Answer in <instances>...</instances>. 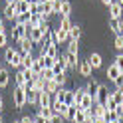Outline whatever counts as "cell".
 I'll list each match as a JSON object with an SVG mask.
<instances>
[{"mask_svg":"<svg viewBox=\"0 0 123 123\" xmlns=\"http://www.w3.org/2000/svg\"><path fill=\"white\" fill-rule=\"evenodd\" d=\"M66 40H70V32H68V30H62V28L54 30V42L56 44H62Z\"/></svg>","mask_w":123,"mask_h":123,"instance_id":"obj_8","label":"cell"},{"mask_svg":"<svg viewBox=\"0 0 123 123\" xmlns=\"http://www.w3.org/2000/svg\"><path fill=\"white\" fill-rule=\"evenodd\" d=\"M38 113H40L44 119H48V121H50V117L54 115V109H52V107H40V111H38Z\"/></svg>","mask_w":123,"mask_h":123,"instance_id":"obj_39","label":"cell"},{"mask_svg":"<svg viewBox=\"0 0 123 123\" xmlns=\"http://www.w3.org/2000/svg\"><path fill=\"white\" fill-rule=\"evenodd\" d=\"M16 18H18L16 6H14V4H6V8H4V20H16Z\"/></svg>","mask_w":123,"mask_h":123,"instance_id":"obj_13","label":"cell"},{"mask_svg":"<svg viewBox=\"0 0 123 123\" xmlns=\"http://www.w3.org/2000/svg\"><path fill=\"white\" fill-rule=\"evenodd\" d=\"M93 123H105V119H95Z\"/></svg>","mask_w":123,"mask_h":123,"instance_id":"obj_57","label":"cell"},{"mask_svg":"<svg viewBox=\"0 0 123 123\" xmlns=\"http://www.w3.org/2000/svg\"><path fill=\"white\" fill-rule=\"evenodd\" d=\"M66 95H68V89L60 87V89L56 91V93L52 95V99H54V101H64V103H66Z\"/></svg>","mask_w":123,"mask_h":123,"instance_id":"obj_29","label":"cell"},{"mask_svg":"<svg viewBox=\"0 0 123 123\" xmlns=\"http://www.w3.org/2000/svg\"><path fill=\"white\" fill-rule=\"evenodd\" d=\"M115 48L123 50V36H115Z\"/></svg>","mask_w":123,"mask_h":123,"instance_id":"obj_49","label":"cell"},{"mask_svg":"<svg viewBox=\"0 0 123 123\" xmlns=\"http://www.w3.org/2000/svg\"><path fill=\"white\" fill-rule=\"evenodd\" d=\"M12 101H14V107H16V109H22V107L26 105V91H24V87H16L14 89Z\"/></svg>","mask_w":123,"mask_h":123,"instance_id":"obj_3","label":"cell"},{"mask_svg":"<svg viewBox=\"0 0 123 123\" xmlns=\"http://www.w3.org/2000/svg\"><path fill=\"white\" fill-rule=\"evenodd\" d=\"M48 123H64V117H62V115H58V113H54Z\"/></svg>","mask_w":123,"mask_h":123,"instance_id":"obj_45","label":"cell"},{"mask_svg":"<svg viewBox=\"0 0 123 123\" xmlns=\"http://www.w3.org/2000/svg\"><path fill=\"white\" fill-rule=\"evenodd\" d=\"M0 123H4V119H2V115H0Z\"/></svg>","mask_w":123,"mask_h":123,"instance_id":"obj_59","label":"cell"},{"mask_svg":"<svg viewBox=\"0 0 123 123\" xmlns=\"http://www.w3.org/2000/svg\"><path fill=\"white\" fill-rule=\"evenodd\" d=\"M107 109H115L117 107V101H115V97H113V93L109 91V95H107V99H105V103H103Z\"/></svg>","mask_w":123,"mask_h":123,"instance_id":"obj_38","label":"cell"},{"mask_svg":"<svg viewBox=\"0 0 123 123\" xmlns=\"http://www.w3.org/2000/svg\"><path fill=\"white\" fill-rule=\"evenodd\" d=\"M80 107H81L83 111H91V107H93V97H91L89 93H86V95H83V99L80 101Z\"/></svg>","mask_w":123,"mask_h":123,"instance_id":"obj_17","label":"cell"},{"mask_svg":"<svg viewBox=\"0 0 123 123\" xmlns=\"http://www.w3.org/2000/svg\"><path fill=\"white\" fill-rule=\"evenodd\" d=\"M38 97H40V93H38L36 89L26 91V103L28 105H38Z\"/></svg>","mask_w":123,"mask_h":123,"instance_id":"obj_19","label":"cell"},{"mask_svg":"<svg viewBox=\"0 0 123 123\" xmlns=\"http://www.w3.org/2000/svg\"><path fill=\"white\" fill-rule=\"evenodd\" d=\"M48 2H54V0H48Z\"/></svg>","mask_w":123,"mask_h":123,"instance_id":"obj_63","label":"cell"},{"mask_svg":"<svg viewBox=\"0 0 123 123\" xmlns=\"http://www.w3.org/2000/svg\"><path fill=\"white\" fill-rule=\"evenodd\" d=\"M111 93H113V97H115V101H117V105L123 103V89H115V91H111Z\"/></svg>","mask_w":123,"mask_h":123,"instance_id":"obj_42","label":"cell"},{"mask_svg":"<svg viewBox=\"0 0 123 123\" xmlns=\"http://www.w3.org/2000/svg\"><path fill=\"white\" fill-rule=\"evenodd\" d=\"M123 16V6L119 2H113L109 6V20H119Z\"/></svg>","mask_w":123,"mask_h":123,"instance_id":"obj_4","label":"cell"},{"mask_svg":"<svg viewBox=\"0 0 123 123\" xmlns=\"http://www.w3.org/2000/svg\"><path fill=\"white\" fill-rule=\"evenodd\" d=\"M109 30H111L115 36H123V30H121L119 20H109Z\"/></svg>","mask_w":123,"mask_h":123,"instance_id":"obj_25","label":"cell"},{"mask_svg":"<svg viewBox=\"0 0 123 123\" xmlns=\"http://www.w3.org/2000/svg\"><path fill=\"white\" fill-rule=\"evenodd\" d=\"M30 14H44V0H32L30 2Z\"/></svg>","mask_w":123,"mask_h":123,"instance_id":"obj_14","label":"cell"},{"mask_svg":"<svg viewBox=\"0 0 123 123\" xmlns=\"http://www.w3.org/2000/svg\"><path fill=\"white\" fill-rule=\"evenodd\" d=\"M4 60L10 68H22V52L16 50V48H6V54H4Z\"/></svg>","mask_w":123,"mask_h":123,"instance_id":"obj_1","label":"cell"},{"mask_svg":"<svg viewBox=\"0 0 123 123\" xmlns=\"http://www.w3.org/2000/svg\"><path fill=\"white\" fill-rule=\"evenodd\" d=\"M34 89L38 91V93H42V91H46V81L42 78H36L34 80Z\"/></svg>","mask_w":123,"mask_h":123,"instance_id":"obj_35","label":"cell"},{"mask_svg":"<svg viewBox=\"0 0 123 123\" xmlns=\"http://www.w3.org/2000/svg\"><path fill=\"white\" fill-rule=\"evenodd\" d=\"M64 58H66L68 68H70V70H78V64H80V62H78V54H70V52H68Z\"/></svg>","mask_w":123,"mask_h":123,"instance_id":"obj_16","label":"cell"},{"mask_svg":"<svg viewBox=\"0 0 123 123\" xmlns=\"http://www.w3.org/2000/svg\"><path fill=\"white\" fill-rule=\"evenodd\" d=\"M16 22L18 24H30V12H26V14H18V18H16Z\"/></svg>","mask_w":123,"mask_h":123,"instance_id":"obj_40","label":"cell"},{"mask_svg":"<svg viewBox=\"0 0 123 123\" xmlns=\"http://www.w3.org/2000/svg\"><path fill=\"white\" fill-rule=\"evenodd\" d=\"M115 111H117V115H119V117H123V103H119L117 107H115Z\"/></svg>","mask_w":123,"mask_h":123,"instance_id":"obj_53","label":"cell"},{"mask_svg":"<svg viewBox=\"0 0 123 123\" xmlns=\"http://www.w3.org/2000/svg\"><path fill=\"white\" fill-rule=\"evenodd\" d=\"M42 22H44V18L40 16V14H30V24H28V26H30V28H38Z\"/></svg>","mask_w":123,"mask_h":123,"instance_id":"obj_28","label":"cell"},{"mask_svg":"<svg viewBox=\"0 0 123 123\" xmlns=\"http://www.w3.org/2000/svg\"><path fill=\"white\" fill-rule=\"evenodd\" d=\"M30 70L34 72L36 78H40V74H42V70H44V58H42V56L34 58V64H32V68H30Z\"/></svg>","mask_w":123,"mask_h":123,"instance_id":"obj_9","label":"cell"},{"mask_svg":"<svg viewBox=\"0 0 123 123\" xmlns=\"http://www.w3.org/2000/svg\"><path fill=\"white\" fill-rule=\"evenodd\" d=\"M119 75H121V70H119V68L115 66V64H111L109 68H107V78H109L111 81H113L115 78H119Z\"/></svg>","mask_w":123,"mask_h":123,"instance_id":"obj_23","label":"cell"},{"mask_svg":"<svg viewBox=\"0 0 123 123\" xmlns=\"http://www.w3.org/2000/svg\"><path fill=\"white\" fill-rule=\"evenodd\" d=\"M60 2H62V0H54V2H52V12L54 14H60Z\"/></svg>","mask_w":123,"mask_h":123,"instance_id":"obj_48","label":"cell"},{"mask_svg":"<svg viewBox=\"0 0 123 123\" xmlns=\"http://www.w3.org/2000/svg\"><path fill=\"white\" fill-rule=\"evenodd\" d=\"M0 70H2V62H0Z\"/></svg>","mask_w":123,"mask_h":123,"instance_id":"obj_62","label":"cell"},{"mask_svg":"<svg viewBox=\"0 0 123 123\" xmlns=\"http://www.w3.org/2000/svg\"><path fill=\"white\" fill-rule=\"evenodd\" d=\"M66 105H68V107H70V105H75V103H74V89L68 91V95H66Z\"/></svg>","mask_w":123,"mask_h":123,"instance_id":"obj_44","label":"cell"},{"mask_svg":"<svg viewBox=\"0 0 123 123\" xmlns=\"http://www.w3.org/2000/svg\"><path fill=\"white\" fill-rule=\"evenodd\" d=\"M113 83H115V89H123V74L119 75V78H115Z\"/></svg>","mask_w":123,"mask_h":123,"instance_id":"obj_46","label":"cell"},{"mask_svg":"<svg viewBox=\"0 0 123 123\" xmlns=\"http://www.w3.org/2000/svg\"><path fill=\"white\" fill-rule=\"evenodd\" d=\"M52 93H48V91H42L40 97H38V105L40 107H52Z\"/></svg>","mask_w":123,"mask_h":123,"instance_id":"obj_10","label":"cell"},{"mask_svg":"<svg viewBox=\"0 0 123 123\" xmlns=\"http://www.w3.org/2000/svg\"><path fill=\"white\" fill-rule=\"evenodd\" d=\"M14 2H16V0H6V4H14Z\"/></svg>","mask_w":123,"mask_h":123,"instance_id":"obj_58","label":"cell"},{"mask_svg":"<svg viewBox=\"0 0 123 123\" xmlns=\"http://www.w3.org/2000/svg\"><path fill=\"white\" fill-rule=\"evenodd\" d=\"M107 95H109V89H107L105 86H101V83H99V89H97L95 101H97V103H105V99H107Z\"/></svg>","mask_w":123,"mask_h":123,"instance_id":"obj_15","label":"cell"},{"mask_svg":"<svg viewBox=\"0 0 123 123\" xmlns=\"http://www.w3.org/2000/svg\"><path fill=\"white\" fill-rule=\"evenodd\" d=\"M34 64V56L32 54H22V70H30Z\"/></svg>","mask_w":123,"mask_h":123,"instance_id":"obj_22","label":"cell"},{"mask_svg":"<svg viewBox=\"0 0 123 123\" xmlns=\"http://www.w3.org/2000/svg\"><path fill=\"white\" fill-rule=\"evenodd\" d=\"M87 91H86V87H78V89H74V103L75 105H80V101L83 99V95H86Z\"/></svg>","mask_w":123,"mask_h":123,"instance_id":"obj_26","label":"cell"},{"mask_svg":"<svg viewBox=\"0 0 123 123\" xmlns=\"http://www.w3.org/2000/svg\"><path fill=\"white\" fill-rule=\"evenodd\" d=\"M68 52H70V54H78V42H75V40H70V46H68Z\"/></svg>","mask_w":123,"mask_h":123,"instance_id":"obj_43","label":"cell"},{"mask_svg":"<svg viewBox=\"0 0 123 123\" xmlns=\"http://www.w3.org/2000/svg\"><path fill=\"white\" fill-rule=\"evenodd\" d=\"M12 123H22V121H20V119H18V121H12Z\"/></svg>","mask_w":123,"mask_h":123,"instance_id":"obj_61","label":"cell"},{"mask_svg":"<svg viewBox=\"0 0 123 123\" xmlns=\"http://www.w3.org/2000/svg\"><path fill=\"white\" fill-rule=\"evenodd\" d=\"M78 72L83 75V78H89V75H91V72H93V68H91L89 60H83V62H80V64H78Z\"/></svg>","mask_w":123,"mask_h":123,"instance_id":"obj_6","label":"cell"},{"mask_svg":"<svg viewBox=\"0 0 123 123\" xmlns=\"http://www.w3.org/2000/svg\"><path fill=\"white\" fill-rule=\"evenodd\" d=\"M14 81H16V87H24L26 78H24V72H22V68L16 72V75H14Z\"/></svg>","mask_w":123,"mask_h":123,"instance_id":"obj_30","label":"cell"},{"mask_svg":"<svg viewBox=\"0 0 123 123\" xmlns=\"http://www.w3.org/2000/svg\"><path fill=\"white\" fill-rule=\"evenodd\" d=\"M78 107H80V105H70V107H68V113H66V117H64V119H68V121H72V123H74L75 113H78Z\"/></svg>","mask_w":123,"mask_h":123,"instance_id":"obj_31","label":"cell"},{"mask_svg":"<svg viewBox=\"0 0 123 123\" xmlns=\"http://www.w3.org/2000/svg\"><path fill=\"white\" fill-rule=\"evenodd\" d=\"M60 14L62 16H70L72 14V2L70 0H62L60 2Z\"/></svg>","mask_w":123,"mask_h":123,"instance_id":"obj_20","label":"cell"},{"mask_svg":"<svg viewBox=\"0 0 123 123\" xmlns=\"http://www.w3.org/2000/svg\"><path fill=\"white\" fill-rule=\"evenodd\" d=\"M6 44H8V34L4 32V34H0V48H4Z\"/></svg>","mask_w":123,"mask_h":123,"instance_id":"obj_50","label":"cell"},{"mask_svg":"<svg viewBox=\"0 0 123 123\" xmlns=\"http://www.w3.org/2000/svg\"><path fill=\"white\" fill-rule=\"evenodd\" d=\"M10 83V74H8V70H0V87H6Z\"/></svg>","mask_w":123,"mask_h":123,"instance_id":"obj_27","label":"cell"},{"mask_svg":"<svg viewBox=\"0 0 123 123\" xmlns=\"http://www.w3.org/2000/svg\"><path fill=\"white\" fill-rule=\"evenodd\" d=\"M60 28L70 32V28H72V20H70V16H62V18H60Z\"/></svg>","mask_w":123,"mask_h":123,"instance_id":"obj_36","label":"cell"},{"mask_svg":"<svg viewBox=\"0 0 123 123\" xmlns=\"http://www.w3.org/2000/svg\"><path fill=\"white\" fill-rule=\"evenodd\" d=\"M80 38H81V26H78V24H72V28H70V40L80 42Z\"/></svg>","mask_w":123,"mask_h":123,"instance_id":"obj_21","label":"cell"},{"mask_svg":"<svg viewBox=\"0 0 123 123\" xmlns=\"http://www.w3.org/2000/svg\"><path fill=\"white\" fill-rule=\"evenodd\" d=\"M18 46H20L18 50H20L22 54H32V50H34V46H36V44L30 40V38H22V40L18 42Z\"/></svg>","mask_w":123,"mask_h":123,"instance_id":"obj_5","label":"cell"},{"mask_svg":"<svg viewBox=\"0 0 123 123\" xmlns=\"http://www.w3.org/2000/svg\"><path fill=\"white\" fill-rule=\"evenodd\" d=\"M34 121H36V123H48V119H44V117H42L40 113H36V117H34Z\"/></svg>","mask_w":123,"mask_h":123,"instance_id":"obj_51","label":"cell"},{"mask_svg":"<svg viewBox=\"0 0 123 123\" xmlns=\"http://www.w3.org/2000/svg\"><path fill=\"white\" fill-rule=\"evenodd\" d=\"M60 89V86H58V83L56 81H54V80H50V81H46V91H48V93H56V91Z\"/></svg>","mask_w":123,"mask_h":123,"instance_id":"obj_37","label":"cell"},{"mask_svg":"<svg viewBox=\"0 0 123 123\" xmlns=\"http://www.w3.org/2000/svg\"><path fill=\"white\" fill-rule=\"evenodd\" d=\"M89 64H91V68L93 70H97V68H101V64H103V58H101V54H97V52H93V54H89Z\"/></svg>","mask_w":123,"mask_h":123,"instance_id":"obj_12","label":"cell"},{"mask_svg":"<svg viewBox=\"0 0 123 123\" xmlns=\"http://www.w3.org/2000/svg\"><path fill=\"white\" fill-rule=\"evenodd\" d=\"M52 109H54V113L62 115V117H66V113H68V105H66L64 101H52Z\"/></svg>","mask_w":123,"mask_h":123,"instance_id":"obj_11","label":"cell"},{"mask_svg":"<svg viewBox=\"0 0 123 123\" xmlns=\"http://www.w3.org/2000/svg\"><path fill=\"white\" fill-rule=\"evenodd\" d=\"M4 32H6V28H4V20L0 18V34H4Z\"/></svg>","mask_w":123,"mask_h":123,"instance_id":"obj_54","label":"cell"},{"mask_svg":"<svg viewBox=\"0 0 123 123\" xmlns=\"http://www.w3.org/2000/svg\"><path fill=\"white\" fill-rule=\"evenodd\" d=\"M97 89H99V83H97V81H89L87 86H86V91H87V93H89L91 97H93V101H95V95H97Z\"/></svg>","mask_w":123,"mask_h":123,"instance_id":"obj_24","label":"cell"},{"mask_svg":"<svg viewBox=\"0 0 123 123\" xmlns=\"http://www.w3.org/2000/svg\"><path fill=\"white\" fill-rule=\"evenodd\" d=\"M103 119H105V123H109V121H117V119H119V115H117V111H115V109H107L105 115H103Z\"/></svg>","mask_w":123,"mask_h":123,"instance_id":"obj_32","label":"cell"},{"mask_svg":"<svg viewBox=\"0 0 123 123\" xmlns=\"http://www.w3.org/2000/svg\"><path fill=\"white\" fill-rule=\"evenodd\" d=\"M26 32H28V28H26V24H18V22H14V26H12V32H10V38L14 42H20L22 38H26Z\"/></svg>","mask_w":123,"mask_h":123,"instance_id":"obj_2","label":"cell"},{"mask_svg":"<svg viewBox=\"0 0 123 123\" xmlns=\"http://www.w3.org/2000/svg\"><path fill=\"white\" fill-rule=\"evenodd\" d=\"M28 2H32V0H28Z\"/></svg>","mask_w":123,"mask_h":123,"instance_id":"obj_64","label":"cell"},{"mask_svg":"<svg viewBox=\"0 0 123 123\" xmlns=\"http://www.w3.org/2000/svg\"><path fill=\"white\" fill-rule=\"evenodd\" d=\"M40 78H42L44 81L54 80V70H52V68H44V70H42V74H40Z\"/></svg>","mask_w":123,"mask_h":123,"instance_id":"obj_34","label":"cell"},{"mask_svg":"<svg viewBox=\"0 0 123 123\" xmlns=\"http://www.w3.org/2000/svg\"><path fill=\"white\" fill-rule=\"evenodd\" d=\"M20 121H22V123H36V121H34V117H30V115H24V117H22Z\"/></svg>","mask_w":123,"mask_h":123,"instance_id":"obj_52","label":"cell"},{"mask_svg":"<svg viewBox=\"0 0 123 123\" xmlns=\"http://www.w3.org/2000/svg\"><path fill=\"white\" fill-rule=\"evenodd\" d=\"M14 6H16V12H18V14L30 12V2H28V0H16V2H14Z\"/></svg>","mask_w":123,"mask_h":123,"instance_id":"obj_18","label":"cell"},{"mask_svg":"<svg viewBox=\"0 0 123 123\" xmlns=\"http://www.w3.org/2000/svg\"><path fill=\"white\" fill-rule=\"evenodd\" d=\"M115 66H117L119 70H121V74H123V54H119V56L115 58Z\"/></svg>","mask_w":123,"mask_h":123,"instance_id":"obj_47","label":"cell"},{"mask_svg":"<svg viewBox=\"0 0 123 123\" xmlns=\"http://www.w3.org/2000/svg\"><path fill=\"white\" fill-rule=\"evenodd\" d=\"M4 109V99H2V95H0V111Z\"/></svg>","mask_w":123,"mask_h":123,"instance_id":"obj_56","label":"cell"},{"mask_svg":"<svg viewBox=\"0 0 123 123\" xmlns=\"http://www.w3.org/2000/svg\"><path fill=\"white\" fill-rule=\"evenodd\" d=\"M86 117H87V111H83L81 107H78V113H75L74 123H86Z\"/></svg>","mask_w":123,"mask_h":123,"instance_id":"obj_33","label":"cell"},{"mask_svg":"<svg viewBox=\"0 0 123 123\" xmlns=\"http://www.w3.org/2000/svg\"><path fill=\"white\" fill-rule=\"evenodd\" d=\"M117 2H119V4H121V6H123V0H117Z\"/></svg>","mask_w":123,"mask_h":123,"instance_id":"obj_60","label":"cell"},{"mask_svg":"<svg viewBox=\"0 0 123 123\" xmlns=\"http://www.w3.org/2000/svg\"><path fill=\"white\" fill-rule=\"evenodd\" d=\"M101 2H103V4H105V6H111V4H113V2H115V0H101Z\"/></svg>","mask_w":123,"mask_h":123,"instance_id":"obj_55","label":"cell"},{"mask_svg":"<svg viewBox=\"0 0 123 123\" xmlns=\"http://www.w3.org/2000/svg\"><path fill=\"white\" fill-rule=\"evenodd\" d=\"M54 81H56L60 87H64V83H66V74H58V75H54Z\"/></svg>","mask_w":123,"mask_h":123,"instance_id":"obj_41","label":"cell"},{"mask_svg":"<svg viewBox=\"0 0 123 123\" xmlns=\"http://www.w3.org/2000/svg\"><path fill=\"white\" fill-rule=\"evenodd\" d=\"M105 111H107V107H105L103 103H97V101H93V107H91V113H93V117H95V119H103Z\"/></svg>","mask_w":123,"mask_h":123,"instance_id":"obj_7","label":"cell"}]
</instances>
